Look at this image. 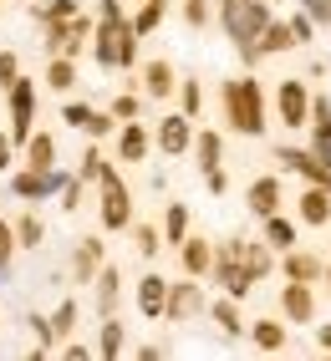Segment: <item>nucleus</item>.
<instances>
[{
	"instance_id": "f257e3e1",
	"label": "nucleus",
	"mask_w": 331,
	"mask_h": 361,
	"mask_svg": "<svg viewBox=\"0 0 331 361\" xmlns=\"http://www.w3.org/2000/svg\"><path fill=\"white\" fill-rule=\"evenodd\" d=\"M265 20H270V0H219V26L234 41V51H240L245 66L260 61L255 41H260V31H265Z\"/></svg>"
},
{
	"instance_id": "f03ea898",
	"label": "nucleus",
	"mask_w": 331,
	"mask_h": 361,
	"mask_svg": "<svg viewBox=\"0 0 331 361\" xmlns=\"http://www.w3.org/2000/svg\"><path fill=\"white\" fill-rule=\"evenodd\" d=\"M219 102H224V123H229L234 133H245V137H260V133H265V87H260L255 77L224 82Z\"/></svg>"
},
{
	"instance_id": "7ed1b4c3",
	"label": "nucleus",
	"mask_w": 331,
	"mask_h": 361,
	"mask_svg": "<svg viewBox=\"0 0 331 361\" xmlns=\"http://www.w3.org/2000/svg\"><path fill=\"white\" fill-rule=\"evenodd\" d=\"M215 285H224V295H234V300H245L250 290H255V275L245 270V239H229V245H219L215 250Z\"/></svg>"
},
{
	"instance_id": "20e7f679",
	"label": "nucleus",
	"mask_w": 331,
	"mask_h": 361,
	"mask_svg": "<svg viewBox=\"0 0 331 361\" xmlns=\"http://www.w3.org/2000/svg\"><path fill=\"white\" fill-rule=\"evenodd\" d=\"M275 112H280V128H291V133H301L311 123V92H306L301 77H286L275 87Z\"/></svg>"
},
{
	"instance_id": "39448f33",
	"label": "nucleus",
	"mask_w": 331,
	"mask_h": 361,
	"mask_svg": "<svg viewBox=\"0 0 331 361\" xmlns=\"http://www.w3.org/2000/svg\"><path fill=\"white\" fill-rule=\"evenodd\" d=\"M97 188H102V229H128L133 224V199H128L123 178H117V168H107L97 178Z\"/></svg>"
},
{
	"instance_id": "423d86ee",
	"label": "nucleus",
	"mask_w": 331,
	"mask_h": 361,
	"mask_svg": "<svg viewBox=\"0 0 331 361\" xmlns=\"http://www.w3.org/2000/svg\"><path fill=\"white\" fill-rule=\"evenodd\" d=\"M6 92H11V142H26L31 123H36V92H31L26 77H16Z\"/></svg>"
},
{
	"instance_id": "0eeeda50",
	"label": "nucleus",
	"mask_w": 331,
	"mask_h": 361,
	"mask_svg": "<svg viewBox=\"0 0 331 361\" xmlns=\"http://www.w3.org/2000/svg\"><path fill=\"white\" fill-rule=\"evenodd\" d=\"M188 148H194V117H188V112H169V117H158V153L183 158Z\"/></svg>"
},
{
	"instance_id": "6e6552de",
	"label": "nucleus",
	"mask_w": 331,
	"mask_h": 361,
	"mask_svg": "<svg viewBox=\"0 0 331 361\" xmlns=\"http://www.w3.org/2000/svg\"><path fill=\"white\" fill-rule=\"evenodd\" d=\"M209 305V295H204V285L188 275V280H179V285H169V300H163V316L169 321H188V316H199V310Z\"/></svg>"
},
{
	"instance_id": "1a4fd4ad",
	"label": "nucleus",
	"mask_w": 331,
	"mask_h": 361,
	"mask_svg": "<svg viewBox=\"0 0 331 361\" xmlns=\"http://www.w3.org/2000/svg\"><path fill=\"white\" fill-rule=\"evenodd\" d=\"M280 316H286L291 326H311V321H316V290H311L306 280L280 285Z\"/></svg>"
},
{
	"instance_id": "9d476101",
	"label": "nucleus",
	"mask_w": 331,
	"mask_h": 361,
	"mask_svg": "<svg viewBox=\"0 0 331 361\" xmlns=\"http://www.w3.org/2000/svg\"><path fill=\"white\" fill-rule=\"evenodd\" d=\"M280 270H286V280H306V285H316L321 275H326V259L321 255H311V250H280Z\"/></svg>"
},
{
	"instance_id": "9b49d317",
	"label": "nucleus",
	"mask_w": 331,
	"mask_h": 361,
	"mask_svg": "<svg viewBox=\"0 0 331 361\" xmlns=\"http://www.w3.org/2000/svg\"><path fill=\"white\" fill-rule=\"evenodd\" d=\"M296 219H301V224H311V229L331 224V194H326L321 183H306V188H301V199H296Z\"/></svg>"
},
{
	"instance_id": "f8f14e48",
	"label": "nucleus",
	"mask_w": 331,
	"mask_h": 361,
	"mask_svg": "<svg viewBox=\"0 0 331 361\" xmlns=\"http://www.w3.org/2000/svg\"><path fill=\"white\" fill-rule=\"evenodd\" d=\"M179 259H183V275L204 280L209 270H215V245L199 239V234H183V239H179Z\"/></svg>"
},
{
	"instance_id": "ddd939ff",
	"label": "nucleus",
	"mask_w": 331,
	"mask_h": 361,
	"mask_svg": "<svg viewBox=\"0 0 331 361\" xmlns=\"http://www.w3.org/2000/svg\"><path fill=\"white\" fill-rule=\"evenodd\" d=\"M280 199H286V194H280V178H275V173L255 178V183L245 188V204H250V214H255V219H265V214H275V209H280Z\"/></svg>"
},
{
	"instance_id": "4468645a",
	"label": "nucleus",
	"mask_w": 331,
	"mask_h": 361,
	"mask_svg": "<svg viewBox=\"0 0 331 361\" xmlns=\"http://www.w3.org/2000/svg\"><path fill=\"white\" fill-rule=\"evenodd\" d=\"M148 148H153L148 128L138 123V117H128L123 133H117V158H123V163H143V158H148Z\"/></svg>"
},
{
	"instance_id": "2eb2a0df",
	"label": "nucleus",
	"mask_w": 331,
	"mask_h": 361,
	"mask_svg": "<svg viewBox=\"0 0 331 361\" xmlns=\"http://www.w3.org/2000/svg\"><path fill=\"white\" fill-rule=\"evenodd\" d=\"M61 173H56V168H31V173H20L16 178V194L20 199H46V194H61Z\"/></svg>"
},
{
	"instance_id": "dca6fc26",
	"label": "nucleus",
	"mask_w": 331,
	"mask_h": 361,
	"mask_svg": "<svg viewBox=\"0 0 331 361\" xmlns=\"http://www.w3.org/2000/svg\"><path fill=\"white\" fill-rule=\"evenodd\" d=\"M61 123H72V128H82L87 137H107V133H112V112H92V107L72 102V107H61Z\"/></svg>"
},
{
	"instance_id": "f3484780",
	"label": "nucleus",
	"mask_w": 331,
	"mask_h": 361,
	"mask_svg": "<svg viewBox=\"0 0 331 361\" xmlns=\"http://www.w3.org/2000/svg\"><path fill=\"white\" fill-rule=\"evenodd\" d=\"M163 300H169V280H163V275H143V280H138V310H143L148 321L163 316Z\"/></svg>"
},
{
	"instance_id": "a211bd4d",
	"label": "nucleus",
	"mask_w": 331,
	"mask_h": 361,
	"mask_svg": "<svg viewBox=\"0 0 331 361\" xmlns=\"http://www.w3.org/2000/svg\"><path fill=\"white\" fill-rule=\"evenodd\" d=\"M174 87H179V77H174V66L163 61V56L143 66V92H148L153 102H163V97H174Z\"/></svg>"
},
{
	"instance_id": "6ab92c4d",
	"label": "nucleus",
	"mask_w": 331,
	"mask_h": 361,
	"mask_svg": "<svg viewBox=\"0 0 331 361\" xmlns=\"http://www.w3.org/2000/svg\"><path fill=\"white\" fill-rule=\"evenodd\" d=\"M204 310L215 316V326L229 336V341H234V336H245V321H240V300H234V295H219V300H209Z\"/></svg>"
},
{
	"instance_id": "aec40b11",
	"label": "nucleus",
	"mask_w": 331,
	"mask_h": 361,
	"mask_svg": "<svg viewBox=\"0 0 331 361\" xmlns=\"http://www.w3.org/2000/svg\"><path fill=\"white\" fill-rule=\"evenodd\" d=\"M291 46H296L291 26L270 16V20H265V31H260V41H255V51H260V56H280V51H291Z\"/></svg>"
},
{
	"instance_id": "412c9836",
	"label": "nucleus",
	"mask_w": 331,
	"mask_h": 361,
	"mask_svg": "<svg viewBox=\"0 0 331 361\" xmlns=\"http://www.w3.org/2000/svg\"><path fill=\"white\" fill-rule=\"evenodd\" d=\"M194 153H199V173L224 168V137L219 133H194Z\"/></svg>"
},
{
	"instance_id": "4be33fe9",
	"label": "nucleus",
	"mask_w": 331,
	"mask_h": 361,
	"mask_svg": "<svg viewBox=\"0 0 331 361\" xmlns=\"http://www.w3.org/2000/svg\"><path fill=\"white\" fill-rule=\"evenodd\" d=\"M245 331H250V341H255L260 351H286V326H280V321L265 316V321H250Z\"/></svg>"
},
{
	"instance_id": "5701e85b",
	"label": "nucleus",
	"mask_w": 331,
	"mask_h": 361,
	"mask_svg": "<svg viewBox=\"0 0 331 361\" xmlns=\"http://www.w3.org/2000/svg\"><path fill=\"white\" fill-rule=\"evenodd\" d=\"M265 245L270 250H291L296 245V219H286V214H265Z\"/></svg>"
},
{
	"instance_id": "b1692460",
	"label": "nucleus",
	"mask_w": 331,
	"mask_h": 361,
	"mask_svg": "<svg viewBox=\"0 0 331 361\" xmlns=\"http://www.w3.org/2000/svg\"><path fill=\"white\" fill-rule=\"evenodd\" d=\"M26 168H56V142H52V133H31V137H26Z\"/></svg>"
},
{
	"instance_id": "393cba45",
	"label": "nucleus",
	"mask_w": 331,
	"mask_h": 361,
	"mask_svg": "<svg viewBox=\"0 0 331 361\" xmlns=\"http://www.w3.org/2000/svg\"><path fill=\"white\" fill-rule=\"evenodd\" d=\"M46 87H52V92H72V87H77V66H72V56H56L52 66H46Z\"/></svg>"
},
{
	"instance_id": "a878e982",
	"label": "nucleus",
	"mask_w": 331,
	"mask_h": 361,
	"mask_svg": "<svg viewBox=\"0 0 331 361\" xmlns=\"http://www.w3.org/2000/svg\"><path fill=\"white\" fill-rule=\"evenodd\" d=\"M245 270L255 275V285L265 280V275L275 270V259H270V245H250V239H245Z\"/></svg>"
},
{
	"instance_id": "bb28decb",
	"label": "nucleus",
	"mask_w": 331,
	"mask_h": 361,
	"mask_svg": "<svg viewBox=\"0 0 331 361\" xmlns=\"http://www.w3.org/2000/svg\"><path fill=\"white\" fill-rule=\"evenodd\" d=\"M169 16V0H143V11L133 16V31L138 36H148V31H158V20Z\"/></svg>"
},
{
	"instance_id": "cd10ccee",
	"label": "nucleus",
	"mask_w": 331,
	"mask_h": 361,
	"mask_svg": "<svg viewBox=\"0 0 331 361\" xmlns=\"http://www.w3.org/2000/svg\"><path fill=\"white\" fill-rule=\"evenodd\" d=\"M183 234H188V209L169 204V214H163V245H179Z\"/></svg>"
},
{
	"instance_id": "c85d7f7f",
	"label": "nucleus",
	"mask_w": 331,
	"mask_h": 361,
	"mask_svg": "<svg viewBox=\"0 0 331 361\" xmlns=\"http://www.w3.org/2000/svg\"><path fill=\"white\" fill-rule=\"evenodd\" d=\"M311 137H326L331 142V97H311Z\"/></svg>"
},
{
	"instance_id": "c756f323",
	"label": "nucleus",
	"mask_w": 331,
	"mask_h": 361,
	"mask_svg": "<svg viewBox=\"0 0 331 361\" xmlns=\"http://www.w3.org/2000/svg\"><path fill=\"white\" fill-rule=\"evenodd\" d=\"M97 300H102V310L117 305V264H102L97 270Z\"/></svg>"
},
{
	"instance_id": "7c9ffc66",
	"label": "nucleus",
	"mask_w": 331,
	"mask_h": 361,
	"mask_svg": "<svg viewBox=\"0 0 331 361\" xmlns=\"http://www.w3.org/2000/svg\"><path fill=\"white\" fill-rule=\"evenodd\" d=\"M16 239H20V250H36V245H41V219H36V214H20Z\"/></svg>"
},
{
	"instance_id": "2f4dec72",
	"label": "nucleus",
	"mask_w": 331,
	"mask_h": 361,
	"mask_svg": "<svg viewBox=\"0 0 331 361\" xmlns=\"http://www.w3.org/2000/svg\"><path fill=\"white\" fill-rule=\"evenodd\" d=\"M97 351H102V356H117V351H123V326H117V321H102Z\"/></svg>"
},
{
	"instance_id": "473e14b6",
	"label": "nucleus",
	"mask_w": 331,
	"mask_h": 361,
	"mask_svg": "<svg viewBox=\"0 0 331 361\" xmlns=\"http://www.w3.org/2000/svg\"><path fill=\"white\" fill-rule=\"evenodd\" d=\"M286 26H291V36H296V46H306V41H316V20H311V16H306V11H296V16L286 20Z\"/></svg>"
},
{
	"instance_id": "72a5a7b5",
	"label": "nucleus",
	"mask_w": 331,
	"mask_h": 361,
	"mask_svg": "<svg viewBox=\"0 0 331 361\" xmlns=\"http://www.w3.org/2000/svg\"><path fill=\"white\" fill-rule=\"evenodd\" d=\"M133 239H138V255H158V250H163V234H158L153 224H138Z\"/></svg>"
},
{
	"instance_id": "f704fd0d",
	"label": "nucleus",
	"mask_w": 331,
	"mask_h": 361,
	"mask_svg": "<svg viewBox=\"0 0 331 361\" xmlns=\"http://www.w3.org/2000/svg\"><path fill=\"white\" fill-rule=\"evenodd\" d=\"M209 16H215V11H209V0H183V20H188L194 31L209 26Z\"/></svg>"
},
{
	"instance_id": "c9c22d12",
	"label": "nucleus",
	"mask_w": 331,
	"mask_h": 361,
	"mask_svg": "<svg viewBox=\"0 0 331 361\" xmlns=\"http://www.w3.org/2000/svg\"><path fill=\"white\" fill-rule=\"evenodd\" d=\"M179 97H183V112H188V117H199V112H204V92H199V82H194V77L179 87Z\"/></svg>"
},
{
	"instance_id": "e433bc0d",
	"label": "nucleus",
	"mask_w": 331,
	"mask_h": 361,
	"mask_svg": "<svg viewBox=\"0 0 331 361\" xmlns=\"http://www.w3.org/2000/svg\"><path fill=\"white\" fill-rule=\"evenodd\" d=\"M102 173H107V163H102V153H97V148H87V153H82V178H87V183H97Z\"/></svg>"
},
{
	"instance_id": "4c0bfd02",
	"label": "nucleus",
	"mask_w": 331,
	"mask_h": 361,
	"mask_svg": "<svg viewBox=\"0 0 331 361\" xmlns=\"http://www.w3.org/2000/svg\"><path fill=\"white\" fill-rule=\"evenodd\" d=\"M72 321H77V305H72V300H61V305H56V316H52V331L66 336V331H72Z\"/></svg>"
},
{
	"instance_id": "58836bf2",
	"label": "nucleus",
	"mask_w": 331,
	"mask_h": 361,
	"mask_svg": "<svg viewBox=\"0 0 331 361\" xmlns=\"http://www.w3.org/2000/svg\"><path fill=\"white\" fill-rule=\"evenodd\" d=\"M301 11L316 20V26H331V0H301Z\"/></svg>"
},
{
	"instance_id": "ea45409f",
	"label": "nucleus",
	"mask_w": 331,
	"mask_h": 361,
	"mask_svg": "<svg viewBox=\"0 0 331 361\" xmlns=\"http://www.w3.org/2000/svg\"><path fill=\"white\" fill-rule=\"evenodd\" d=\"M20 77V56L16 51H0V87H11Z\"/></svg>"
},
{
	"instance_id": "a19ab883",
	"label": "nucleus",
	"mask_w": 331,
	"mask_h": 361,
	"mask_svg": "<svg viewBox=\"0 0 331 361\" xmlns=\"http://www.w3.org/2000/svg\"><path fill=\"white\" fill-rule=\"evenodd\" d=\"M41 16H46V26H52V20H66V16H77V0H52Z\"/></svg>"
},
{
	"instance_id": "79ce46f5",
	"label": "nucleus",
	"mask_w": 331,
	"mask_h": 361,
	"mask_svg": "<svg viewBox=\"0 0 331 361\" xmlns=\"http://www.w3.org/2000/svg\"><path fill=\"white\" fill-rule=\"evenodd\" d=\"M138 112H143V102H138V97H117V102H112V117H123V123H128V117H138Z\"/></svg>"
},
{
	"instance_id": "37998d69",
	"label": "nucleus",
	"mask_w": 331,
	"mask_h": 361,
	"mask_svg": "<svg viewBox=\"0 0 331 361\" xmlns=\"http://www.w3.org/2000/svg\"><path fill=\"white\" fill-rule=\"evenodd\" d=\"M11 250H16V229H11L6 219H0V264L11 259Z\"/></svg>"
},
{
	"instance_id": "c03bdc74",
	"label": "nucleus",
	"mask_w": 331,
	"mask_h": 361,
	"mask_svg": "<svg viewBox=\"0 0 331 361\" xmlns=\"http://www.w3.org/2000/svg\"><path fill=\"white\" fill-rule=\"evenodd\" d=\"M204 188H209V194H224V188H229V173H224V168H215V173H204Z\"/></svg>"
},
{
	"instance_id": "a18cd8bd",
	"label": "nucleus",
	"mask_w": 331,
	"mask_h": 361,
	"mask_svg": "<svg viewBox=\"0 0 331 361\" xmlns=\"http://www.w3.org/2000/svg\"><path fill=\"white\" fill-rule=\"evenodd\" d=\"M61 194H66L61 209H77V204H82V183H77V178H66V183H61Z\"/></svg>"
},
{
	"instance_id": "49530a36",
	"label": "nucleus",
	"mask_w": 331,
	"mask_h": 361,
	"mask_svg": "<svg viewBox=\"0 0 331 361\" xmlns=\"http://www.w3.org/2000/svg\"><path fill=\"white\" fill-rule=\"evenodd\" d=\"M11 148H16V142H11L6 133H0V173H6V168H11Z\"/></svg>"
},
{
	"instance_id": "de8ad7c7",
	"label": "nucleus",
	"mask_w": 331,
	"mask_h": 361,
	"mask_svg": "<svg viewBox=\"0 0 331 361\" xmlns=\"http://www.w3.org/2000/svg\"><path fill=\"white\" fill-rule=\"evenodd\" d=\"M316 341H321V351H331V326H321V331H316Z\"/></svg>"
},
{
	"instance_id": "09e8293b",
	"label": "nucleus",
	"mask_w": 331,
	"mask_h": 361,
	"mask_svg": "<svg viewBox=\"0 0 331 361\" xmlns=\"http://www.w3.org/2000/svg\"><path fill=\"white\" fill-rule=\"evenodd\" d=\"M326 295H331V259H326Z\"/></svg>"
},
{
	"instance_id": "8fccbe9b",
	"label": "nucleus",
	"mask_w": 331,
	"mask_h": 361,
	"mask_svg": "<svg viewBox=\"0 0 331 361\" xmlns=\"http://www.w3.org/2000/svg\"><path fill=\"white\" fill-rule=\"evenodd\" d=\"M0 270H6V264H0Z\"/></svg>"
}]
</instances>
